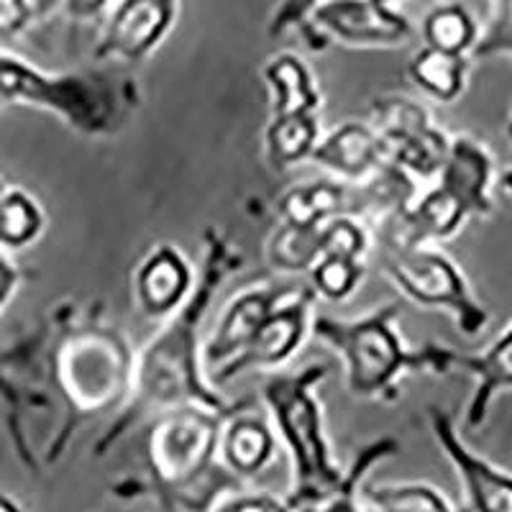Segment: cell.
<instances>
[{"instance_id": "6da1fadb", "label": "cell", "mask_w": 512, "mask_h": 512, "mask_svg": "<svg viewBox=\"0 0 512 512\" xmlns=\"http://www.w3.org/2000/svg\"><path fill=\"white\" fill-rule=\"evenodd\" d=\"M210 236L213 239L208 244L200 287L180 305V313L169 320V326L146 346L141 359L134 364V408L126 418H121L116 431L105 436L98 454H105L111 441L126 433V428H131V423L146 408L167 410L175 405H198V408L213 410L228 418L236 413L233 405H228L221 395H216V390H210L203 382L198 364V328L210 300L218 292V285L226 277V269H233L231 249L221 239H216V233Z\"/></svg>"}, {"instance_id": "7a4b0ae2", "label": "cell", "mask_w": 512, "mask_h": 512, "mask_svg": "<svg viewBox=\"0 0 512 512\" xmlns=\"http://www.w3.org/2000/svg\"><path fill=\"white\" fill-rule=\"evenodd\" d=\"M326 374V364H310L303 372L280 374L264 384V400L292 456L295 484L285 502L290 510H326L344 482V474L331 459L323 415L315 400V384Z\"/></svg>"}, {"instance_id": "3957f363", "label": "cell", "mask_w": 512, "mask_h": 512, "mask_svg": "<svg viewBox=\"0 0 512 512\" xmlns=\"http://www.w3.org/2000/svg\"><path fill=\"white\" fill-rule=\"evenodd\" d=\"M54 379L77 415L116 408L134 382V356L113 328L70 333L54 354Z\"/></svg>"}, {"instance_id": "277c9868", "label": "cell", "mask_w": 512, "mask_h": 512, "mask_svg": "<svg viewBox=\"0 0 512 512\" xmlns=\"http://www.w3.org/2000/svg\"><path fill=\"white\" fill-rule=\"evenodd\" d=\"M223 418L228 415L198 405H175L154 420L146 436V461L159 495L187 497L216 472Z\"/></svg>"}, {"instance_id": "5b68a950", "label": "cell", "mask_w": 512, "mask_h": 512, "mask_svg": "<svg viewBox=\"0 0 512 512\" xmlns=\"http://www.w3.org/2000/svg\"><path fill=\"white\" fill-rule=\"evenodd\" d=\"M397 305H384L377 313L359 320L315 318L313 333L346 361L349 390L359 397H379L392 390L402 369H420V351H405L402 338L392 328Z\"/></svg>"}, {"instance_id": "8992f818", "label": "cell", "mask_w": 512, "mask_h": 512, "mask_svg": "<svg viewBox=\"0 0 512 512\" xmlns=\"http://www.w3.org/2000/svg\"><path fill=\"white\" fill-rule=\"evenodd\" d=\"M0 103L39 105L88 134L111 131L116 118V100L103 77L44 75L8 54H0Z\"/></svg>"}, {"instance_id": "52a82bcc", "label": "cell", "mask_w": 512, "mask_h": 512, "mask_svg": "<svg viewBox=\"0 0 512 512\" xmlns=\"http://www.w3.org/2000/svg\"><path fill=\"white\" fill-rule=\"evenodd\" d=\"M382 269L413 303L451 310L466 336H479L487 328V310L477 303L464 274L441 251L425 249L423 244L384 246Z\"/></svg>"}, {"instance_id": "ba28073f", "label": "cell", "mask_w": 512, "mask_h": 512, "mask_svg": "<svg viewBox=\"0 0 512 512\" xmlns=\"http://www.w3.org/2000/svg\"><path fill=\"white\" fill-rule=\"evenodd\" d=\"M372 126L382 136L392 162L420 177L441 172L451 141L433 126L423 105L410 98L374 100Z\"/></svg>"}, {"instance_id": "9c48e42d", "label": "cell", "mask_w": 512, "mask_h": 512, "mask_svg": "<svg viewBox=\"0 0 512 512\" xmlns=\"http://www.w3.org/2000/svg\"><path fill=\"white\" fill-rule=\"evenodd\" d=\"M313 300V287L295 290V295H290V303L272 310V315L259 326V331L246 344V349L233 356L231 361H226L223 367H218L216 372L210 374V379L216 384H223L228 379L249 372V369H269L285 364L295 354L297 346L303 344L305 333H308Z\"/></svg>"}, {"instance_id": "30bf717a", "label": "cell", "mask_w": 512, "mask_h": 512, "mask_svg": "<svg viewBox=\"0 0 512 512\" xmlns=\"http://www.w3.org/2000/svg\"><path fill=\"white\" fill-rule=\"evenodd\" d=\"M420 369H436V372L461 369L477 379L464 420L469 431H477L487 420L489 405L497 392L512 387V326L484 354H456L446 346H425L420 351Z\"/></svg>"}, {"instance_id": "8fae6325", "label": "cell", "mask_w": 512, "mask_h": 512, "mask_svg": "<svg viewBox=\"0 0 512 512\" xmlns=\"http://www.w3.org/2000/svg\"><path fill=\"white\" fill-rule=\"evenodd\" d=\"M177 18V0H121L100 39V57L139 62L162 44Z\"/></svg>"}, {"instance_id": "7c38bea8", "label": "cell", "mask_w": 512, "mask_h": 512, "mask_svg": "<svg viewBox=\"0 0 512 512\" xmlns=\"http://www.w3.org/2000/svg\"><path fill=\"white\" fill-rule=\"evenodd\" d=\"M313 21L336 39L361 47H392L413 34L408 18L377 0H326L313 11Z\"/></svg>"}, {"instance_id": "4fadbf2b", "label": "cell", "mask_w": 512, "mask_h": 512, "mask_svg": "<svg viewBox=\"0 0 512 512\" xmlns=\"http://www.w3.org/2000/svg\"><path fill=\"white\" fill-rule=\"evenodd\" d=\"M431 428L446 459L454 464L472 510H510L512 512V477L487 459L474 456L456 433L454 418L441 408H431Z\"/></svg>"}, {"instance_id": "5bb4252c", "label": "cell", "mask_w": 512, "mask_h": 512, "mask_svg": "<svg viewBox=\"0 0 512 512\" xmlns=\"http://www.w3.org/2000/svg\"><path fill=\"white\" fill-rule=\"evenodd\" d=\"M295 290L297 287L292 285H269L259 287V290L241 292L228 305L221 323H218L216 336L210 338V344L205 346V369H210V374H213L226 361L241 354L246 344L254 338V333L259 331V326L272 315V310L280 308Z\"/></svg>"}, {"instance_id": "9a60e30c", "label": "cell", "mask_w": 512, "mask_h": 512, "mask_svg": "<svg viewBox=\"0 0 512 512\" xmlns=\"http://www.w3.org/2000/svg\"><path fill=\"white\" fill-rule=\"evenodd\" d=\"M192 269L175 246L162 244L141 262L136 272V300L152 318L175 313L190 297Z\"/></svg>"}, {"instance_id": "2e32d148", "label": "cell", "mask_w": 512, "mask_h": 512, "mask_svg": "<svg viewBox=\"0 0 512 512\" xmlns=\"http://www.w3.org/2000/svg\"><path fill=\"white\" fill-rule=\"evenodd\" d=\"M310 159L341 177L364 180L377 172L390 159V154L372 123L349 121L315 144Z\"/></svg>"}, {"instance_id": "e0dca14e", "label": "cell", "mask_w": 512, "mask_h": 512, "mask_svg": "<svg viewBox=\"0 0 512 512\" xmlns=\"http://www.w3.org/2000/svg\"><path fill=\"white\" fill-rule=\"evenodd\" d=\"M282 223L292 226H320L338 216H354L367 210L361 187H346L341 182H308L285 192L277 203Z\"/></svg>"}, {"instance_id": "ac0fdd59", "label": "cell", "mask_w": 512, "mask_h": 512, "mask_svg": "<svg viewBox=\"0 0 512 512\" xmlns=\"http://www.w3.org/2000/svg\"><path fill=\"white\" fill-rule=\"evenodd\" d=\"M441 182L456 190L469 205L472 216H489L492 213V159L477 141L459 136L448 146V157L441 167Z\"/></svg>"}, {"instance_id": "d6986e66", "label": "cell", "mask_w": 512, "mask_h": 512, "mask_svg": "<svg viewBox=\"0 0 512 512\" xmlns=\"http://www.w3.org/2000/svg\"><path fill=\"white\" fill-rule=\"evenodd\" d=\"M223 461L233 474L251 477L259 474L274 456V433L262 418L254 415H236L221 431Z\"/></svg>"}, {"instance_id": "ffe728a7", "label": "cell", "mask_w": 512, "mask_h": 512, "mask_svg": "<svg viewBox=\"0 0 512 512\" xmlns=\"http://www.w3.org/2000/svg\"><path fill=\"white\" fill-rule=\"evenodd\" d=\"M269 95H272V116L287 113H315L320 108V93L305 62L295 54H280L269 59L264 67Z\"/></svg>"}, {"instance_id": "44dd1931", "label": "cell", "mask_w": 512, "mask_h": 512, "mask_svg": "<svg viewBox=\"0 0 512 512\" xmlns=\"http://www.w3.org/2000/svg\"><path fill=\"white\" fill-rule=\"evenodd\" d=\"M466 64L464 54L441 52V49L423 47L413 59H410V77L420 90L441 100L451 103L461 95L466 82Z\"/></svg>"}, {"instance_id": "7402d4cb", "label": "cell", "mask_w": 512, "mask_h": 512, "mask_svg": "<svg viewBox=\"0 0 512 512\" xmlns=\"http://www.w3.org/2000/svg\"><path fill=\"white\" fill-rule=\"evenodd\" d=\"M318 144V118L315 113H287L272 116L267 128V159L272 167L287 169L290 164L310 157Z\"/></svg>"}, {"instance_id": "603a6c76", "label": "cell", "mask_w": 512, "mask_h": 512, "mask_svg": "<svg viewBox=\"0 0 512 512\" xmlns=\"http://www.w3.org/2000/svg\"><path fill=\"white\" fill-rule=\"evenodd\" d=\"M44 231V213L29 192L6 190L0 195V246L24 249Z\"/></svg>"}, {"instance_id": "cb8c5ba5", "label": "cell", "mask_w": 512, "mask_h": 512, "mask_svg": "<svg viewBox=\"0 0 512 512\" xmlns=\"http://www.w3.org/2000/svg\"><path fill=\"white\" fill-rule=\"evenodd\" d=\"M477 36L479 29L474 24L472 13L466 11L464 6H456V3L433 8L423 21L425 47L441 49V52H472V47L477 44Z\"/></svg>"}, {"instance_id": "d4e9b609", "label": "cell", "mask_w": 512, "mask_h": 512, "mask_svg": "<svg viewBox=\"0 0 512 512\" xmlns=\"http://www.w3.org/2000/svg\"><path fill=\"white\" fill-rule=\"evenodd\" d=\"M323 226V223H320ZM320 226L282 223L269 241V262L282 272H305L320 259Z\"/></svg>"}, {"instance_id": "484cf974", "label": "cell", "mask_w": 512, "mask_h": 512, "mask_svg": "<svg viewBox=\"0 0 512 512\" xmlns=\"http://www.w3.org/2000/svg\"><path fill=\"white\" fill-rule=\"evenodd\" d=\"M367 500L361 507L382 512H436L454 510V505L428 484H384L364 492Z\"/></svg>"}, {"instance_id": "4316f807", "label": "cell", "mask_w": 512, "mask_h": 512, "mask_svg": "<svg viewBox=\"0 0 512 512\" xmlns=\"http://www.w3.org/2000/svg\"><path fill=\"white\" fill-rule=\"evenodd\" d=\"M361 274H364L361 259L338 254H323L310 267L315 295H323L328 300H346L359 287Z\"/></svg>"}, {"instance_id": "83f0119b", "label": "cell", "mask_w": 512, "mask_h": 512, "mask_svg": "<svg viewBox=\"0 0 512 512\" xmlns=\"http://www.w3.org/2000/svg\"><path fill=\"white\" fill-rule=\"evenodd\" d=\"M400 451V443L395 438H379V441L369 443L359 456H356L354 466H351V472L344 474V482H341V489H338V495L333 497L331 502L326 505V510H356L359 502L354 500V495L359 492V482L361 477L367 474L369 466H374V461L384 459V456H392Z\"/></svg>"}, {"instance_id": "f1b7e54d", "label": "cell", "mask_w": 512, "mask_h": 512, "mask_svg": "<svg viewBox=\"0 0 512 512\" xmlns=\"http://www.w3.org/2000/svg\"><path fill=\"white\" fill-rule=\"evenodd\" d=\"M472 54L477 59L502 57V54L512 57V0H492V16L482 36H477Z\"/></svg>"}, {"instance_id": "f546056e", "label": "cell", "mask_w": 512, "mask_h": 512, "mask_svg": "<svg viewBox=\"0 0 512 512\" xmlns=\"http://www.w3.org/2000/svg\"><path fill=\"white\" fill-rule=\"evenodd\" d=\"M326 0H282L280 8L274 11L272 21H269V36H282L285 31L300 26L308 16H313L315 8Z\"/></svg>"}, {"instance_id": "4dcf8cb0", "label": "cell", "mask_w": 512, "mask_h": 512, "mask_svg": "<svg viewBox=\"0 0 512 512\" xmlns=\"http://www.w3.org/2000/svg\"><path fill=\"white\" fill-rule=\"evenodd\" d=\"M228 497L223 500H213V510H285V502H280L277 497L267 495V492H236V489H228Z\"/></svg>"}, {"instance_id": "1f68e13d", "label": "cell", "mask_w": 512, "mask_h": 512, "mask_svg": "<svg viewBox=\"0 0 512 512\" xmlns=\"http://www.w3.org/2000/svg\"><path fill=\"white\" fill-rule=\"evenodd\" d=\"M29 0H0V39H13L34 21Z\"/></svg>"}, {"instance_id": "d6a6232c", "label": "cell", "mask_w": 512, "mask_h": 512, "mask_svg": "<svg viewBox=\"0 0 512 512\" xmlns=\"http://www.w3.org/2000/svg\"><path fill=\"white\" fill-rule=\"evenodd\" d=\"M111 6V0H64V8L77 21H88V18L100 16L105 8Z\"/></svg>"}, {"instance_id": "836d02e7", "label": "cell", "mask_w": 512, "mask_h": 512, "mask_svg": "<svg viewBox=\"0 0 512 512\" xmlns=\"http://www.w3.org/2000/svg\"><path fill=\"white\" fill-rule=\"evenodd\" d=\"M16 282H18V272L11 262H8L6 256L0 254V310L3 305L11 300L13 290H16Z\"/></svg>"}, {"instance_id": "e575fe53", "label": "cell", "mask_w": 512, "mask_h": 512, "mask_svg": "<svg viewBox=\"0 0 512 512\" xmlns=\"http://www.w3.org/2000/svg\"><path fill=\"white\" fill-rule=\"evenodd\" d=\"M31 3V11H34V16H47V13H52L54 8L62 6L64 0H29Z\"/></svg>"}, {"instance_id": "d590c367", "label": "cell", "mask_w": 512, "mask_h": 512, "mask_svg": "<svg viewBox=\"0 0 512 512\" xmlns=\"http://www.w3.org/2000/svg\"><path fill=\"white\" fill-rule=\"evenodd\" d=\"M18 510V502H13L11 497H6L3 492H0V512H13Z\"/></svg>"}, {"instance_id": "8d00e7d4", "label": "cell", "mask_w": 512, "mask_h": 512, "mask_svg": "<svg viewBox=\"0 0 512 512\" xmlns=\"http://www.w3.org/2000/svg\"><path fill=\"white\" fill-rule=\"evenodd\" d=\"M500 185H502V190H505L507 195H510V198H512V169H507L505 175L500 177Z\"/></svg>"}, {"instance_id": "74e56055", "label": "cell", "mask_w": 512, "mask_h": 512, "mask_svg": "<svg viewBox=\"0 0 512 512\" xmlns=\"http://www.w3.org/2000/svg\"><path fill=\"white\" fill-rule=\"evenodd\" d=\"M3 192H6V185H3V180H0V195H3Z\"/></svg>"}, {"instance_id": "f35d334b", "label": "cell", "mask_w": 512, "mask_h": 512, "mask_svg": "<svg viewBox=\"0 0 512 512\" xmlns=\"http://www.w3.org/2000/svg\"><path fill=\"white\" fill-rule=\"evenodd\" d=\"M377 3H387V6H390V3H392V0H377Z\"/></svg>"}, {"instance_id": "ab89813d", "label": "cell", "mask_w": 512, "mask_h": 512, "mask_svg": "<svg viewBox=\"0 0 512 512\" xmlns=\"http://www.w3.org/2000/svg\"><path fill=\"white\" fill-rule=\"evenodd\" d=\"M510 139H512V118H510Z\"/></svg>"}]
</instances>
